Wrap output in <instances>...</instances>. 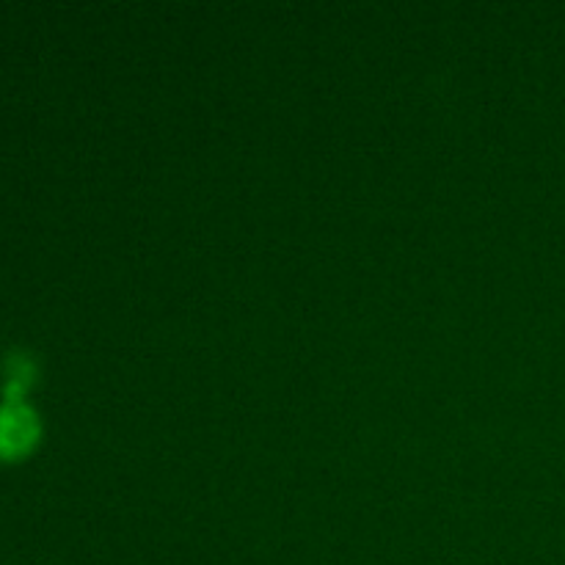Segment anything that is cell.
Wrapping results in <instances>:
<instances>
[{
    "instance_id": "obj_1",
    "label": "cell",
    "mask_w": 565,
    "mask_h": 565,
    "mask_svg": "<svg viewBox=\"0 0 565 565\" xmlns=\"http://www.w3.org/2000/svg\"><path fill=\"white\" fill-rule=\"evenodd\" d=\"M42 436L36 408L25 401L0 403V461H17L36 447Z\"/></svg>"
}]
</instances>
